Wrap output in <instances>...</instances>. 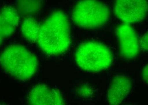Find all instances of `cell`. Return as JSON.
I'll use <instances>...</instances> for the list:
<instances>
[{"instance_id":"1","label":"cell","mask_w":148,"mask_h":105,"mask_svg":"<svg viewBox=\"0 0 148 105\" xmlns=\"http://www.w3.org/2000/svg\"><path fill=\"white\" fill-rule=\"evenodd\" d=\"M70 42L68 19L62 11L53 12L40 24L36 42L46 54H62L68 49Z\"/></svg>"},{"instance_id":"2","label":"cell","mask_w":148,"mask_h":105,"mask_svg":"<svg viewBox=\"0 0 148 105\" xmlns=\"http://www.w3.org/2000/svg\"><path fill=\"white\" fill-rule=\"evenodd\" d=\"M1 63L6 72L22 81L32 77L38 66L34 54L19 45L9 46L3 50L1 53Z\"/></svg>"},{"instance_id":"3","label":"cell","mask_w":148,"mask_h":105,"mask_svg":"<svg viewBox=\"0 0 148 105\" xmlns=\"http://www.w3.org/2000/svg\"><path fill=\"white\" fill-rule=\"evenodd\" d=\"M77 64L84 70L99 72L108 68L112 64V53L103 43L89 41L82 43L75 53Z\"/></svg>"},{"instance_id":"4","label":"cell","mask_w":148,"mask_h":105,"mask_svg":"<svg viewBox=\"0 0 148 105\" xmlns=\"http://www.w3.org/2000/svg\"><path fill=\"white\" fill-rule=\"evenodd\" d=\"M72 17L74 22L80 28H94L108 21L109 10L99 1H80L74 6Z\"/></svg>"},{"instance_id":"5","label":"cell","mask_w":148,"mask_h":105,"mask_svg":"<svg viewBox=\"0 0 148 105\" xmlns=\"http://www.w3.org/2000/svg\"><path fill=\"white\" fill-rule=\"evenodd\" d=\"M148 11L146 1L121 0L114 3V13L124 23L139 22L144 20Z\"/></svg>"},{"instance_id":"6","label":"cell","mask_w":148,"mask_h":105,"mask_svg":"<svg viewBox=\"0 0 148 105\" xmlns=\"http://www.w3.org/2000/svg\"><path fill=\"white\" fill-rule=\"evenodd\" d=\"M116 32L122 56L128 59L136 57L140 49V42L136 30L130 24L124 23L118 27Z\"/></svg>"},{"instance_id":"7","label":"cell","mask_w":148,"mask_h":105,"mask_svg":"<svg viewBox=\"0 0 148 105\" xmlns=\"http://www.w3.org/2000/svg\"><path fill=\"white\" fill-rule=\"evenodd\" d=\"M32 105H63L65 101L59 91L44 84L36 85L29 94Z\"/></svg>"},{"instance_id":"8","label":"cell","mask_w":148,"mask_h":105,"mask_svg":"<svg viewBox=\"0 0 148 105\" xmlns=\"http://www.w3.org/2000/svg\"><path fill=\"white\" fill-rule=\"evenodd\" d=\"M131 84L130 79L124 75L114 78L108 93V101L110 104H119L130 92Z\"/></svg>"},{"instance_id":"9","label":"cell","mask_w":148,"mask_h":105,"mask_svg":"<svg viewBox=\"0 0 148 105\" xmlns=\"http://www.w3.org/2000/svg\"><path fill=\"white\" fill-rule=\"evenodd\" d=\"M20 22L18 11L13 6H5L2 8L0 15L1 42L15 31Z\"/></svg>"},{"instance_id":"10","label":"cell","mask_w":148,"mask_h":105,"mask_svg":"<svg viewBox=\"0 0 148 105\" xmlns=\"http://www.w3.org/2000/svg\"><path fill=\"white\" fill-rule=\"evenodd\" d=\"M40 25V22L33 17H26L23 21L21 26L22 32L24 38L31 42H36Z\"/></svg>"},{"instance_id":"11","label":"cell","mask_w":148,"mask_h":105,"mask_svg":"<svg viewBox=\"0 0 148 105\" xmlns=\"http://www.w3.org/2000/svg\"><path fill=\"white\" fill-rule=\"evenodd\" d=\"M40 1H19L18 8L19 11L24 14H32L36 12L40 9Z\"/></svg>"},{"instance_id":"12","label":"cell","mask_w":148,"mask_h":105,"mask_svg":"<svg viewBox=\"0 0 148 105\" xmlns=\"http://www.w3.org/2000/svg\"><path fill=\"white\" fill-rule=\"evenodd\" d=\"M140 45L144 50L148 49V33L147 32L144 34L141 38V40L140 42Z\"/></svg>"},{"instance_id":"13","label":"cell","mask_w":148,"mask_h":105,"mask_svg":"<svg viewBox=\"0 0 148 105\" xmlns=\"http://www.w3.org/2000/svg\"><path fill=\"white\" fill-rule=\"evenodd\" d=\"M143 78L147 82H148V64L145 66L142 71Z\"/></svg>"}]
</instances>
